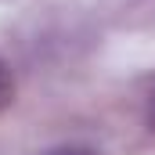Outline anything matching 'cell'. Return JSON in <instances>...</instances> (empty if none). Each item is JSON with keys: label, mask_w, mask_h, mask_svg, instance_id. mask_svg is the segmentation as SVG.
Listing matches in <instances>:
<instances>
[{"label": "cell", "mask_w": 155, "mask_h": 155, "mask_svg": "<svg viewBox=\"0 0 155 155\" xmlns=\"http://www.w3.org/2000/svg\"><path fill=\"white\" fill-rule=\"evenodd\" d=\"M43 155H97L94 148H83V144H61V148H51Z\"/></svg>", "instance_id": "2"}, {"label": "cell", "mask_w": 155, "mask_h": 155, "mask_svg": "<svg viewBox=\"0 0 155 155\" xmlns=\"http://www.w3.org/2000/svg\"><path fill=\"white\" fill-rule=\"evenodd\" d=\"M15 101V76H11V69H7V61L0 58V112L7 108Z\"/></svg>", "instance_id": "1"}, {"label": "cell", "mask_w": 155, "mask_h": 155, "mask_svg": "<svg viewBox=\"0 0 155 155\" xmlns=\"http://www.w3.org/2000/svg\"><path fill=\"white\" fill-rule=\"evenodd\" d=\"M144 116H148V126L155 130V87H152V94H148V105H144Z\"/></svg>", "instance_id": "3"}]
</instances>
